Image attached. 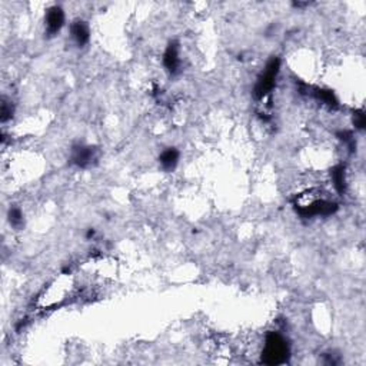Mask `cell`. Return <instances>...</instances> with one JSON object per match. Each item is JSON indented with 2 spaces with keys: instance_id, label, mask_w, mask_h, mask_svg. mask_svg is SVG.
Masks as SVG:
<instances>
[{
  "instance_id": "cell-1",
  "label": "cell",
  "mask_w": 366,
  "mask_h": 366,
  "mask_svg": "<svg viewBox=\"0 0 366 366\" xmlns=\"http://www.w3.org/2000/svg\"><path fill=\"white\" fill-rule=\"evenodd\" d=\"M289 356V348L286 340L276 332H271L266 336L265 349L262 352V362L266 365H280L285 363Z\"/></svg>"
},
{
  "instance_id": "cell-2",
  "label": "cell",
  "mask_w": 366,
  "mask_h": 366,
  "mask_svg": "<svg viewBox=\"0 0 366 366\" xmlns=\"http://www.w3.org/2000/svg\"><path fill=\"white\" fill-rule=\"evenodd\" d=\"M278 72H279V59H272V60L267 63V66H266L265 72L262 73V76L259 78L258 85L255 87L256 97L262 99V97H265L266 94L272 90Z\"/></svg>"
},
{
  "instance_id": "cell-3",
  "label": "cell",
  "mask_w": 366,
  "mask_h": 366,
  "mask_svg": "<svg viewBox=\"0 0 366 366\" xmlns=\"http://www.w3.org/2000/svg\"><path fill=\"white\" fill-rule=\"evenodd\" d=\"M63 23H65V13L59 6H53L47 10V13H46V30L51 36L56 35L59 30L62 29Z\"/></svg>"
},
{
  "instance_id": "cell-4",
  "label": "cell",
  "mask_w": 366,
  "mask_h": 366,
  "mask_svg": "<svg viewBox=\"0 0 366 366\" xmlns=\"http://www.w3.org/2000/svg\"><path fill=\"white\" fill-rule=\"evenodd\" d=\"M163 62H165L166 69L170 73H175L178 70V67H179V53H178V46L176 44H169L167 51L165 52Z\"/></svg>"
},
{
  "instance_id": "cell-5",
  "label": "cell",
  "mask_w": 366,
  "mask_h": 366,
  "mask_svg": "<svg viewBox=\"0 0 366 366\" xmlns=\"http://www.w3.org/2000/svg\"><path fill=\"white\" fill-rule=\"evenodd\" d=\"M89 28L85 22H75L72 25V36L79 46H83L89 42Z\"/></svg>"
},
{
  "instance_id": "cell-6",
  "label": "cell",
  "mask_w": 366,
  "mask_h": 366,
  "mask_svg": "<svg viewBox=\"0 0 366 366\" xmlns=\"http://www.w3.org/2000/svg\"><path fill=\"white\" fill-rule=\"evenodd\" d=\"M92 159H93V153H92L90 148H79L75 151V155H73V162L82 167L89 165L92 162Z\"/></svg>"
},
{
  "instance_id": "cell-7",
  "label": "cell",
  "mask_w": 366,
  "mask_h": 366,
  "mask_svg": "<svg viewBox=\"0 0 366 366\" xmlns=\"http://www.w3.org/2000/svg\"><path fill=\"white\" fill-rule=\"evenodd\" d=\"M178 160H179V152L176 151V149H166L162 155H160V163L162 166L167 169V170H170L173 169L176 163H178Z\"/></svg>"
},
{
  "instance_id": "cell-8",
  "label": "cell",
  "mask_w": 366,
  "mask_h": 366,
  "mask_svg": "<svg viewBox=\"0 0 366 366\" xmlns=\"http://www.w3.org/2000/svg\"><path fill=\"white\" fill-rule=\"evenodd\" d=\"M332 179H333V185L336 187L339 193L345 192V169L344 166H336L332 170Z\"/></svg>"
},
{
  "instance_id": "cell-9",
  "label": "cell",
  "mask_w": 366,
  "mask_h": 366,
  "mask_svg": "<svg viewBox=\"0 0 366 366\" xmlns=\"http://www.w3.org/2000/svg\"><path fill=\"white\" fill-rule=\"evenodd\" d=\"M22 212L19 210V209H10V212H9V219H10V223L13 225V226H19L20 223L23 222L22 219Z\"/></svg>"
},
{
  "instance_id": "cell-10",
  "label": "cell",
  "mask_w": 366,
  "mask_h": 366,
  "mask_svg": "<svg viewBox=\"0 0 366 366\" xmlns=\"http://www.w3.org/2000/svg\"><path fill=\"white\" fill-rule=\"evenodd\" d=\"M355 126L359 128V129H362L363 126H365V116L362 112H358L356 115H355Z\"/></svg>"
}]
</instances>
